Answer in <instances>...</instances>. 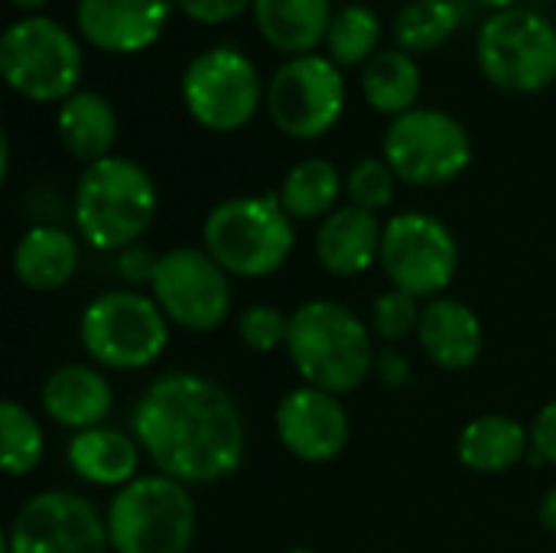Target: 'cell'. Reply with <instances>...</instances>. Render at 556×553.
Segmentation results:
<instances>
[{"mask_svg": "<svg viewBox=\"0 0 556 553\" xmlns=\"http://www.w3.org/2000/svg\"><path fill=\"white\" fill-rule=\"evenodd\" d=\"M485 81L505 95H538L556 81V26L531 7L492 13L476 39Z\"/></svg>", "mask_w": 556, "mask_h": 553, "instance_id": "obj_8", "label": "cell"}, {"mask_svg": "<svg viewBox=\"0 0 556 553\" xmlns=\"http://www.w3.org/2000/svg\"><path fill=\"white\" fill-rule=\"evenodd\" d=\"M160 192L153 176L130 156H104L78 176L72 218L78 238L104 254L134 248L153 225Z\"/></svg>", "mask_w": 556, "mask_h": 553, "instance_id": "obj_3", "label": "cell"}, {"mask_svg": "<svg viewBox=\"0 0 556 553\" xmlns=\"http://www.w3.org/2000/svg\"><path fill=\"white\" fill-rule=\"evenodd\" d=\"M251 13L264 42L290 59L316 52V46L326 42L329 23L336 16L329 0H254Z\"/></svg>", "mask_w": 556, "mask_h": 553, "instance_id": "obj_23", "label": "cell"}, {"mask_svg": "<svg viewBox=\"0 0 556 553\" xmlns=\"http://www.w3.org/2000/svg\"><path fill=\"white\" fill-rule=\"evenodd\" d=\"M140 456L143 450L134 440V433L108 427V424L72 433L65 447V463L81 482L98 486V489H114V492L137 479Z\"/></svg>", "mask_w": 556, "mask_h": 553, "instance_id": "obj_20", "label": "cell"}, {"mask_svg": "<svg viewBox=\"0 0 556 553\" xmlns=\"http://www.w3.org/2000/svg\"><path fill=\"white\" fill-rule=\"evenodd\" d=\"M81 68L78 39L52 16H20L0 36V72L26 101L62 104L78 91Z\"/></svg>", "mask_w": 556, "mask_h": 553, "instance_id": "obj_7", "label": "cell"}, {"mask_svg": "<svg viewBox=\"0 0 556 553\" xmlns=\"http://www.w3.org/2000/svg\"><path fill=\"white\" fill-rule=\"evenodd\" d=\"M287 355L303 385L336 398L358 391L378 359L371 326L339 300H306L290 313Z\"/></svg>", "mask_w": 556, "mask_h": 553, "instance_id": "obj_2", "label": "cell"}, {"mask_svg": "<svg viewBox=\"0 0 556 553\" xmlns=\"http://www.w3.org/2000/svg\"><path fill=\"white\" fill-rule=\"evenodd\" d=\"M0 443H3V469L13 479L36 473L46 456L42 424L33 417V411H26L13 398L0 404Z\"/></svg>", "mask_w": 556, "mask_h": 553, "instance_id": "obj_29", "label": "cell"}, {"mask_svg": "<svg viewBox=\"0 0 556 553\" xmlns=\"http://www.w3.org/2000/svg\"><path fill=\"white\" fill-rule=\"evenodd\" d=\"M538 518H541L544 531L556 535V486H551V489L544 492V499H541V505H538Z\"/></svg>", "mask_w": 556, "mask_h": 553, "instance_id": "obj_37", "label": "cell"}, {"mask_svg": "<svg viewBox=\"0 0 556 553\" xmlns=\"http://www.w3.org/2000/svg\"><path fill=\"white\" fill-rule=\"evenodd\" d=\"M381 20L371 7L362 3H349L342 7L326 33V52L339 68H355L365 65L371 55H378V42H381Z\"/></svg>", "mask_w": 556, "mask_h": 553, "instance_id": "obj_28", "label": "cell"}, {"mask_svg": "<svg viewBox=\"0 0 556 553\" xmlns=\"http://www.w3.org/2000/svg\"><path fill=\"white\" fill-rule=\"evenodd\" d=\"M384 225L375 212L339 205L316 228V261L332 277H358L381 261Z\"/></svg>", "mask_w": 556, "mask_h": 553, "instance_id": "obj_19", "label": "cell"}, {"mask_svg": "<svg viewBox=\"0 0 556 553\" xmlns=\"http://www.w3.org/2000/svg\"><path fill=\"white\" fill-rule=\"evenodd\" d=\"M238 339L244 349H251L257 355H270L277 349H287L290 316L280 306L254 303V306L241 310V316H238Z\"/></svg>", "mask_w": 556, "mask_h": 553, "instance_id": "obj_32", "label": "cell"}, {"mask_svg": "<svg viewBox=\"0 0 556 553\" xmlns=\"http://www.w3.org/2000/svg\"><path fill=\"white\" fill-rule=\"evenodd\" d=\"M384 160L394 176L417 189H437L459 179L472 163V137L450 111L414 108L384 130Z\"/></svg>", "mask_w": 556, "mask_h": 553, "instance_id": "obj_9", "label": "cell"}, {"mask_svg": "<svg viewBox=\"0 0 556 553\" xmlns=\"http://www.w3.org/2000/svg\"><path fill=\"white\" fill-rule=\"evenodd\" d=\"M420 313H424V306H420L417 297L391 287L381 297H375V303H371V323H368L371 336H378L381 342L394 345V342H401V339L417 332Z\"/></svg>", "mask_w": 556, "mask_h": 553, "instance_id": "obj_31", "label": "cell"}, {"mask_svg": "<svg viewBox=\"0 0 556 553\" xmlns=\"http://www.w3.org/2000/svg\"><path fill=\"white\" fill-rule=\"evenodd\" d=\"M479 3H482V7H492L495 13H498V10H511V7H518V0H479Z\"/></svg>", "mask_w": 556, "mask_h": 553, "instance_id": "obj_39", "label": "cell"}, {"mask_svg": "<svg viewBox=\"0 0 556 553\" xmlns=\"http://www.w3.org/2000/svg\"><path fill=\"white\" fill-rule=\"evenodd\" d=\"M274 430L280 447L300 463H332L345 453L352 437V420L342 398L300 385L277 401Z\"/></svg>", "mask_w": 556, "mask_h": 553, "instance_id": "obj_15", "label": "cell"}, {"mask_svg": "<svg viewBox=\"0 0 556 553\" xmlns=\"http://www.w3.org/2000/svg\"><path fill=\"white\" fill-rule=\"evenodd\" d=\"M397 176L394 169L388 166L384 156H365L358 160L349 176H345V196H349V205H358L365 212H381L394 202V189H397Z\"/></svg>", "mask_w": 556, "mask_h": 553, "instance_id": "obj_30", "label": "cell"}, {"mask_svg": "<svg viewBox=\"0 0 556 553\" xmlns=\"http://www.w3.org/2000/svg\"><path fill=\"white\" fill-rule=\"evenodd\" d=\"M182 104L189 117L212 134H235L248 127L261 108V75L254 62L235 46H212L199 52L182 72Z\"/></svg>", "mask_w": 556, "mask_h": 553, "instance_id": "obj_10", "label": "cell"}, {"mask_svg": "<svg viewBox=\"0 0 556 553\" xmlns=\"http://www.w3.org/2000/svg\"><path fill=\"white\" fill-rule=\"evenodd\" d=\"M104 521L114 553H189L199 531V508L189 486L153 473L117 489Z\"/></svg>", "mask_w": 556, "mask_h": 553, "instance_id": "obj_5", "label": "cell"}, {"mask_svg": "<svg viewBox=\"0 0 556 553\" xmlns=\"http://www.w3.org/2000/svg\"><path fill=\"white\" fill-rule=\"evenodd\" d=\"M417 342L437 368L469 372L482 359L485 329L469 303L453 297H437L420 313Z\"/></svg>", "mask_w": 556, "mask_h": 553, "instance_id": "obj_18", "label": "cell"}, {"mask_svg": "<svg viewBox=\"0 0 556 553\" xmlns=\"http://www.w3.org/2000/svg\"><path fill=\"white\" fill-rule=\"evenodd\" d=\"M459 23L463 10L456 0H410L394 16V42L410 55L433 52L453 39Z\"/></svg>", "mask_w": 556, "mask_h": 553, "instance_id": "obj_27", "label": "cell"}, {"mask_svg": "<svg viewBox=\"0 0 556 553\" xmlns=\"http://www.w3.org/2000/svg\"><path fill=\"white\" fill-rule=\"evenodd\" d=\"M531 453V430L508 414H482L459 430L456 456L469 473L502 476L521 466Z\"/></svg>", "mask_w": 556, "mask_h": 553, "instance_id": "obj_22", "label": "cell"}, {"mask_svg": "<svg viewBox=\"0 0 556 553\" xmlns=\"http://www.w3.org/2000/svg\"><path fill=\"white\" fill-rule=\"evenodd\" d=\"M130 433L156 473L189 489L231 479L248 456L235 394L199 372L156 375L130 411Z\"/></svg>", "mask_w": 556, "mask_h": 553, "instance_id": "obj_1", "label": "cell"}, {"mask_svg": "<svg viewBox=\"0 0 556 553\" xmlns=\"http://www.w3.org/2000/svg\"><path fill=\"white\" fill-rule=\"evenodd\" d=\"M13 274L33 293H55L78 274V241L55 222L26 228L13 248Z\"/></svg>", "mask_w": 556, "mask_h": 553, "instance_id": "obj_21", "label": "cell"}, {"mask_svg": "<svg viewBox=\"0 0 556 553\" xmlns=\"http://www.w3.org/2000/svg\"><path fill=\"white\" fill-rule=\"evenodd\" d=\"M182 16H189L192 23H202V26H222V23H231L235 16H241L244 10L254 7V0H173Z\"/></svg>", "mask_w": 556, "mask_h": 553, "instance_id": "obj_33", "label": "cell"}, {"mask_svg": "<svg viewBox=\"0 0 556 553\" xmlns=\"http://www.w3.org/2000/svg\"><path fill=\"white\" fill-rule=\"evenodd\" d=\"M264 104L280 134L293 140H319L342 121L345 75L329 55H293L270 75Z\"/></svg>", "mask_w": 556, "mask_h": 553, "instance_id": "obj_11", "label": "cell"}, {"mask_svg": "<svg viewBox=\"0 0 556 553\" xmlns=\"http://www.w3.org/2000/svg\"><path fill=\"white\" fill-rule=\"evenodd\" d=\"M10 3H13L16 10H23V13H33V16H36V10H42L49 0H10Z\"/></svg>", "mask_w": 556, "mask_h": 553, "instance_id": "obj_38", "label": "cell"}, {"mask_svg": "<svg viewBox=\"0 0 556 553\" xmlns=\"http://www.w3.org/2000/svg\"><path fill=\"white\" fill-rule=\"evenodd\" d=\"M420 88H424V75L414 55L404 49H381L362 68L365 101L391 121L417 108Z\"/></svg>", "mask_w": 556, "mask_h": 553, "instance_id": "obj_26", "label": "cell"}, {"mask_svg": "<svg viewBox=\"0 0 556 553\" xmlns=\"http://www.w3.org/2000/svg\"><path fill=\"white\" fill-rule=\"evenodd\" d=\"M55 130L68 156L88 166L111 156V147L117 140V111L104 95L78 88L72 98L59 104Z\"/></svg>", "mask_w": 556, "mask_h": 553, "instance_id": "obj_24", "label": "cell"}, {"mask_svg": "<svg viewBox=\"0 0 556 553\" xmlns=\"http://www.w3.org/2000/svg\"><path fill=\"white\" fill-rule=\"evenodd\" d=\"M375 375H378V381H381L384 388L397 391V388H404V385L410 381V362H407L394 345H388V349H381L378 359H375Z\"/></svg>", "mask_w": 556, "mask_h": 553, "instance_id": "obj_36", "label": "cell"}, {"mask_svg": "<svg viewBox=\"0 0 556 553\" xmlns=\"http://www.w3.org/2000/svg\"><path fill=\"white\" fill-rule=\"evenodd\" d=\"M150 297L186 332H212L231 316V274L205 248H173L160 257Z\"/></svg>", "mask_w": 556, "mask_h": 553, "instance_id": "obj_13", "label": "cell"}, {"mask_svg": "<svg viewBox=\"0 0 556 553\" xmlns=\"http://www.w3.org/2000/svg\"><path fill=\"white\" fill-rule=\"evenodd\" d=\"M108 521L98 505L68 489L26 499L7 531V553H108Z\"/></svg>", "mask_w": 556, "mask_h": 553, "instance_id": "obj_14", "label": "cell"}, {"mask_svg": "<svg viewBox=\"0 0 556 553\" xmlns=\"http://www.w3.org/2000/svg\"><path fill=\"white\" fill-rule=\"evenodd\" d=\"M378 264L391 287L417 300H437L459 274V241L437 215L397 212L384 222Z\"/></svg>", "mask_w": 556, "mask_h": 553, "instance_id": "obj_12", "label": "cell"}, {"mask_svg": "<svg viewBox=\"0 0 556 553\" xmlns=\"http://www.w3.org/2000/svg\"><path fill=\"white\" fill-rule=\"evenodd\" d=\"M531 450L541 453L544 463L556 466V398L538 411L531 424Z\"/></svg>", "mask_w": 556, "mask_h": 553, "instance_id": "obj_35", "label": "cell"}, {"mask_svg": "<svg viewBox=\"0 0 556 553\" xmlns=\"http://www.w3.org/2000/svg\"><path fill=\"white\" fill-rule=\"evenodd\" d=\"M160 257H163V254H153L150 248L134 244V248H127V251L117 254V277H121L127 287H150L153 277H156Z\"/></svg>", "mask_w": 556, "mask_h": 553, "instance_id": "obj_34", "label": "cell"}, {"mask_svg": "<svg viewBox=\"0 0 556 553\" xmlns=\"http://www.w3.org/2000/svg\"><path fill=\"white\" fill-rule=\"evenodd\" d=\"M287 553H319V551H309V548H293V551Z\"/></svg>", "mask_w": 556, "mask_h": 553, "instance_id": "obj_40", "label": "cell"}, {"mask_svg": "<svg viewBox=\"0 0 556 553\" xmlns=\"http://www.w3.org/2000/svg\"><path fill=\"white\" fill-rule=\"evenodd\" d=\"M342 192H345V179L339 166L326 156H306L283 176L277 199L293 222H313V218L323 222L339 209Z\"/></svg>", "mask_w": 556, "mask_h": 553, "instance_id": "obj_25", "label": "cell"}, {"mask_svg": "<svg viewBox=\"0 0 556 553\" xmlns=\"http://www.w3.org/2000/svg\"><path fill=\"white\" fill-rule=\"evenodd\" d=\"M39 404L52 424L81 433L108 420L114 411V388L98 365L68 362L42 381Z\"/></svg>", "mask_w": 556, "mask_h": 553, "instance_id": "obj_17", "label": "cell"}, {"mask_svg": "<svg viewBox=\"0 0 556 553\" xmlns=\"http://www.w3.org/2000/svg\"><path fill=\"white\" fill-rule=\"evenodd\" d=\"M202 248L241 280H264L277 274L293 248L296 228L283 212L277 192L235 196L218 202L202 222Z\"/></svg>", "mask_w": 556, "mask_h": 553, "instance_id": "obj_4", "label": "cell"}, {"mask_svg": "<svg viewBox=\"0 0 556 553\" xmlns=\"http://www.w3.org/2000/svg\"><path fill=\"white\" fill-rule=\"evenodd\" d=\"M169 0H78L75 23L85 42L111 55H134L150 49L166 23Z\"/></svg>", "mask_w": 556, "mask_h": 553, "instance_id": "obj_16", "label": "cell"}, {"mask_svg": "<svg viewBox=\"0 0 556 553\" xmlns=\"http://www.w3.org/2000/svg\"><path fill=\"white\" fill-rule=\"evenodd\" d=\"M169 326L173 323L150 293L104 290L81 310L78 342L98 368L140 372L166 352Z\"/></svg>", "mask_w": 556, "mask_h": 553, "instance_id": "obj_6", "label": "cell"}]
</instances>
